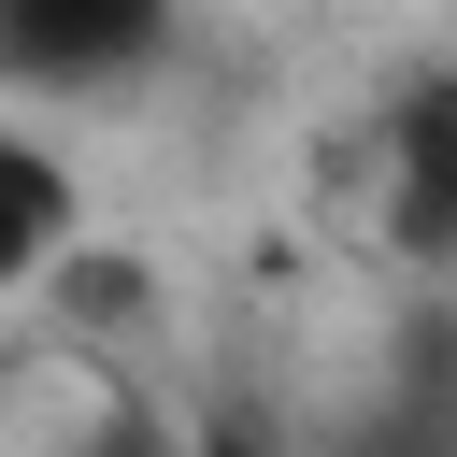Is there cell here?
<instances>
[{
	"instance_id": "obj_1",
	"label": "cell",
	"mask_w": 457,
	"mask_h": 457,
	"mask_svg": "<svg viewBox=\"0 0 457 457\" xmlns=\"http://www.w3.org/2000/svg\"><path fill=\"white\" fill-rule=\"evenodd\" d=\"M357 186L400 257H457V71L386 86V114L357 129Z\"/></svg>"
},
{
	"instance_id": "obj_2",
	"label": "cell",
	"mask_w": 457,
	"mask_h": 457,
	"mask_svg": "<svg viewBox=\"0 0 457 457\" xmlns=\"http://www.w3.org/2000/svg\"><path fill=\"white\" fill-rule=\"evenodd\" d=\"M86 271V157L57 143V100L0 129V300H43Z\"/></svg>"
},
{
	"instance_id": "obj_3",
	"label": "cell",
	"mask_w": 457,
	"mask_h": 457,
	"mask_svg": "<svg viewBox=\"0 0 457 457\" xmlns=\"http://www.w3.org/2000/svg\"><path fill=\"white\" fill-rule=\"evenodd\" d=\"M0 29H14V86L71 114V100H114L157 57L171 0H0Z\"/></svg>"
}]
</instances>
